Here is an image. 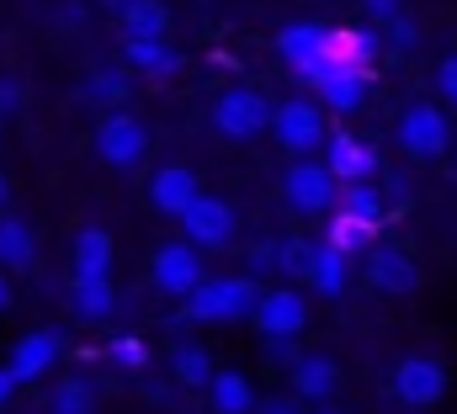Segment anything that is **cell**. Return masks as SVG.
Here are the masks:
<instances>
[{
    "label": "cell",
    "instance_id": "ee69618b",
    "mask_svg": "<svg viewBox=\"0 0 457 414\" xmlns=\"http://www.w3.org/2000/svg\"><path fill=\"white\" fill-rule=\"evenodd\" d=\"M320 414H336V410H320Z\"/></svg>",
    "mask_w": 457,
    "mask_h": 414
},
{
    "label": "cell",
    "instance_id": "6da1fadb",
    "mask_svg": "<svg viewBox=\"0 0 457 414\" xmlns=\"http://www.w3.org/2000/svg\"><path fill=\"white\" fill-rule=\"evenodd\" d=\"M261 282L255 277H219V282H197L181 298V319L187 324H239L255 313Z\"/></svg>",
    "mask_w": 457,
    "mask_h": 414
},
{
    "label": "cell",
    "instance_id": "d590c367",
    "mask_svg": "<svg viewBox=\"0 0 457 414\" xmlns=\"http://www.w3.org/2000/svg\"><path fill=\"white\" fill-rule=\"evenodd\" d=\"M255 414H303V404H298V393H277V399H261Z\"/></svg>",
    "mask_w": 457,
    "mask_h": 414
},
{
    "label": "cell",
    "instance_id": "83f0119b",
    "mask_svg": "<svg viewBox=\"0 0 457 414\" xmlns=\"http://www.w3.org/2000/svg\"><path fill=\"white\" fill-rule=\"evenodd\" d=\"M314 239H303V234H293V239H282L277 244V271L282 277H298V282H309V271H314Z\"/></svg>",
    "mask_w": 457,
    "mask_h": 414
},
{
    "label": "cell",
    "instance_id": "ac0fdd59",
    "mask_svg": "<svg viewBox=\"0 0 457 414\" xmlns=\"http://www.w3.org/2000/svg\"><path fill=\"white\" fill-rule=\"evenodd\" d=\"M112 234L102 228V223H86V228H75V271L80 277H107L112 271Z\"/></svg>",
    "mask_w": 457,
    "mask_h": 414
},
{
    "label": "cell",
    "instance_id": "1f68e13d",
    "mask_svg": "<svg viewBox=\"0 0 457 414\" xmlns=\"http://www.w3.org/2000/svg\"><path fill=\"white\" fill-rule=\"evenodd\" d=\"M107 356H112L122 372H144V367H149V351H144V340H138V335H122V340H112V345H107Z\"/></svg>",
    "mask_w": 457,
    "mask_h": 414
},
{
    "label": "cell",
    "instance_id": "30bf717a",
    "mask_svg": "<svg viewBox=\"0 0 457 414\" xmlns=\"http://www.w3.org/2000/svg\"><path fill=\"white\" fill-rule=\"evenodd\" d=\"M250 324H255L261 335H303V324H309V303H303V293H293V287H271V293L255 298Z\"/></svg>",
    "mask_w": 457,
    "mask_h": 414
},
{
    "label": "cell",
    "instance_id": "cb8c5ba5",
    "mask_svg": "<svg viewBox=\"0 0 457 414\" xmlns=\"http://www.w3.org/2000/svg\"><path fill=\"white\" fill-rule=\"evenodd\" d=\"M170 372H176L181 388H208L219 367H213V356H208L203 345H176V351H170Z\"/></svg>",
    "mask_w": 457,
    "mask_h": 414
},
{
    "label": "cell",
    "instance_id": "9a60e30c",
    "mask_svg": "<svg viewBox=\"0 0 457 414\" xmlns=\"http://www.w3.org/2000/svg\"><path fill=\"white\" fill-rule=\"evenodd\" d=\"M277 54H282L293 70L325 59V54H330V27H320V21H293V27L277 32Z\"/></svg>",
    "mask_w": 457,
    "mask_h": 414
},
{
    "label": "cell",
    "instance_id": "74e56055",
    "mask_svg": "<svg viewBox=\"0 0 457 414\" xmlns=\"http://www.w3.org/2000/svg\"><path fill=\"white\" fill-rule=\"evenodd\" d=\"M266 266H277V244H255V250H250V277L266 271Z\"/></svg>",
    "mask_w": 457,
    "mask_h": 414
},
{
    "label": "cell",
    "instance_id": "d6a6232c",
    "mask_svg": "<svg viewBox=\"0 0 457 414\" xmlns=\"http://www.w3.org/2000/svg\"><path fill=\"white\" fill-rule=\"evenodd\" d=\"M261 351H266V361L271 367H293L303 351H298V335H261Z\"/></svg>",
    "mask_w": 457,
    "mask_h": 414
},
{
    "label": "cell",
    "instance_id": "603a6c76",
    "mask_svg": "<svg viewBox=\"0 0 457 414\" xmlns=\"http://www.w3.org/2000/svg\"><path fill=\"white\" fill-rule=\"evenodd\" d=\"M37 261V234L21 218H0V266L5 271H27Z\"/></svg>",
    "mask_w": 457,
    "mask_h": 414
},
{
    "label": "cell",
    "instance_id": "484cf974",
    "mask_svg": "<svg viewBox=\"0 0 457 414\" xmlns=\"http://www.w3.org/2000/svg\"><path fill=\"white\" fill-rule=\"evenodd\" d=\"M372 234H378V223H367V218L336 207V223H330V239L325 244H336L341 255H356V250H372Z\"/></svg>",
    "mask_w": 457,
    "mask_h": 414
},
{
    "label": "cell",
    "instance_id": "7402d4cb",
    "mask_svg": "<svg viewBox=\"0 0 457 414\" xmlns=\"http://www.w3.org/2000/svg\"><path fill=\"white\" fill-rule=\"evenodd\" d=\"M128 64L138 70V75H176L181 70V54L165 43V37H128Z\"/></svg>",
    "mask_w": 457,
    "mask_h": 414
},
{
    "label": "cell",
    "instance_id": "f546056e",
    "mask_svg": "<svg viewBox=\"0 0 457 414\" xmlns=\"http://www.w3.org/2000/svg\"><path fill=\"white\" fill-rule=\"evenodd\" d=\"M345 192L336 197V203L345 207V212H356V218H367V223H378L383 218V192L372 186V181H341Z\"/></svg>",
    "mask_w": 457,
    "mask_h": 414
},
{
    "label": "cell",
    "instance_id": "d4e9b609",
    "mask_svg": "<svg viewBox=\"0 0 457 414\" xmlns=\"http://www.w3.org/2000/svg\"><path fill=\"white\" fill-rule=\"evenodd\" d=\"M309 287H314L320 298H341V293H345V255L336 250V244H320V250H314Z\"/></svg>",
    "mask_w": 457,
    "mask_h": 414
},
{
    "label": "cell",
    "instance_id": "ab89813d",
    "mask_svg": "<svg viewBox=\"0 0 457 414\" xmlns=\"http://www.w3.org/2000/svg\"><path fill=\"white\" fill-rule=\"evenodd\" d=\"M16 106V80H0V112H11Z\"/></svg>",
    "mask_w": 457,
    "mask_h": 414
},
{
    "label": "cell",
    "instance_id": "b9f144b4",
    "mask_svg": "<svg viewBox=\"0 0 457 414\" xmlns=\"http://www.w3.org/2000/svg\"><path fill=\"white\" fill-rule=\"evenodd\" d=\"M5 197H11V186H5V176H0V207H5Z\"/></svg>",
    "mask_w": 457,
    "mask_h": 414
},
{
    "label": "cell",
    "instance_id": "ffe728a7",
    "mask_svg": "<svg viewBox=\"0 0 457 414\" xmlns=\"http://www.w3.org/2000/svg\"><path fill=\"white\" fill-rule=\"evenodd\" d=\"M128 37H170V5L165 0H128L117 11Z\"/></svg>",
    "mask_w": 457,
    "mask_h": 414
},
{
    "label": "cell",
    "instance_id": "9c48e42d",
    "mask_svg": "<svg viewBox=\"0 0 457 414\" xmlns=\"http://www.w3.org/2000/svg\"><path fill=\"white\" fill-rule=\"evenodd\" d=\"M181 234L203 250H219V244H228V234H234V207L224 203V197H208V192H197L192 197V207L181 212Z\"/></svg>",
    "mask_w": 457,
    "mask_h": 414
},
{
    "label": "cell",
    "instance_id": "277c9868",
    "mask_svg": "<svg viewBox=\"0 0 457 414\" xmlns=\"http://www.w3.org/2000/svg\"><path fill=\"white\" fill-rule=\"evenodd\" d=\"M271 112H277V106L266 102L261 91L234 86V91H224L219 106H213V128H219L224 138H255V133L271 128Z\"/></svg>",
    "mask_w": 457,
    "mask_h": 414
},
{
    "label": "cell",
    "instance_id": "52a82bcc",
    "mask_svg": "<svg viewBox=\"0 0 457 414\" xmlns=\"http://www.w3.org/2000/svg\"><path fill=\"white\" fill-rule=\"evenodd\" d=\"M394 393H399V404H410V410H431V404H442V393H447V367H442L436 356H404V361L394 367Z\"/></svg>",
    "mask_w": 457,
    "mask_h": 414
},
{
    "label": "cell",
    "instance_id": "7a4b0ae2",
    "mask_svg": "<svg viewBox=\"0 0 457 414\" xmlns=\"http://www.w3.org/2000/svg\"><path fill=\"white\" fill-rule=\"evenodd\" d=\"M399 149H404L410 160H442V154L453 149V122H447V112L431 106V102H410L404 117H399Z\"/></svg>",
    "mask_w": 457,
    "mask_h": 414
},
{
    "label": "cell",
    "instance_id": "60d3db41",
    "mask_svg": "<svg viewBox=\"0 0 457 414\" xmlns=\"http://www.w3.org/2000/svg\"><path fill=\"white\" fill-rule=\"evenodd\" d=\"M11 309V277H5V266H0V313Z\"/></svg>",
    "mask_w": 457,
    "mask_h": 414
},
{
    "label": "cell",
    "instance_id": "4dcf8cb0",
    "mask_svg": "<svg viewBox=\"0 0 457 414\" xmlns=\"http://www.w3.org/2000/svg\"><path fill=\"white\" fill-rule=\"evenodd\" d=\"M86 96H91V102H122V96H128V75H122V70H96V75L86 80Z\"/></svg>",
    "mask_w": 457,
    "mask_h": 414
},
{
    "label": "cell",
    "instance_id": "8992f818",
    "mask_svg": "<svg viewBox=\"0 0 457 414\" xmlns=\"http://www.w3.org/2000/svg\"><path fill=\"white\" fill-rule=\"evenodd\" d=\"M144 149H149V133H144V122H138L133 112L102 117V128H96V154H102V165L133 170V165L144 160Z\"/></svg>",
    "mask_w": 457,
    "mask_h": 414
},
{
    "label": "cell",
    "instance_id": "5bb4252c",
    "mask_svg": "<svg viewBox=\"0 0 457 414\" xmlns=\"http://www.w3.org/2000/svg\"><path fill=\"white\" fill-rule=\"evenodd\" d=\"M325 165H330L336 181H367V176L378 170V149L361 144V138H351V133H336V138L325 144Z\"/></svg>",
    "mask_w": 457,
    "mask_h": 414
},
{
    "label": "cell",
    "instance_id": "7bdbcfd3",
    "mask_svg": "<svg viewBox=\"0 0 457 414\" xmlns=\"http://www.w3.org/2000/svg\"><path fill=\"white\" fill-rule=\"evenodd\" d=\"M107 5H112V11H122V5H128V0H107Z\"/></svg>",
    "mask_w": 457,
    "mask_h": 414
},
{
    "label": "cell",
    "instance_id": "f1b7e54d",
    "mask_svg": "<svg viewBox=\"0 0 457 414\" xmlns=\"http://www.w3.org/2000/svg\"><path fill=\"white\" fill-rule=\"evenodd\" d=\"M48 414H96V393H91V383L64 377V383L48 393Z\"/></svg>",
    "mask_w": 457,
    "mask_h": 414
},
{
    "label": "cell",
    "instance_id": "3957f363",
    "mask_svg": "<svg viewBox=\"0 0 457 414\" xmlns=\"http://www.w3.org/2000/svg\"><path fill=\"white\" fill-rule=\"evenodd\" d=\"M271 133H277V144L287 154H309V149L325 144V112H320V102H309V96H287V102L271 112Z\"/></svg>",
    "mask_w": 457,
    "mask_h": 414
},
{
    "label": "cell",
    "instance_id": "44dd1931",
    "mask_svg": "<svg viewBox=\"0 0 457 414\" xmlns=\"http://www.w3.org/2000/svg\"><path fill=\"white\" fill-rule=\"evenodd\" d=\"M208 399H213V410L219 414H255V388H250V377L245 372H213V383H208Z\"/></svg>",
    "mask_w": 457,
    "mask_h": 414
},
{
    "label": "cell",
    "instance_id": "4316f807",
    "mask_svg": "<svg viewBox=\"0 0 457 414\" xmlns=\"http://www.w3.org/2000/svg\"><path fill=\"white\" fill-rule=\"evenodd\" d=\"M330 59H345V64H372L378 59V32L356 27V32H330Z\"/></svg>",
    "mask_w": 457,
    "mask_h": 414
},
{
    "label": "cell",
    "instance_id": "8fae6325",
    "mask_svg": "<svg viewBox=\"0 0 457 414\" xmlns=\"http://www.w3.org/2000/svg\"><path fill=\"white\" fill-rule=\"evenodd\" d=\"M367 282H372L378 293L404 298V293L420 287V266H415L404 250H394V244H372V250H367Z\"/></svg>",
    "mask_w": 457,
    "mask_h": 414
},
{
    "label": "cell",
    "instance_id": "e575fe53",
    "mask_svg": "<svg viewBox=\"0 0 457 414\" xmlns=\"http://www.w3.org/2000/svg\"><path fill=\"white\" fill-rule=\"evenodd\" d=\"M436 91H442L447 106H457V54H447V59L436 64Z\"/></svg>",
    "mask_w": 457,
    "mask_h": 414
},
{
    "label": "cell",
    "instance_id": "ba28073f",
    "mask_svg": "<svg viewBox=\"0 0 457 414\" xmlns=\"http://www.w3.org/2000/svg\"><path fill=\"white\" fill-rule=\"evenodd\" d=\"M197 282H208V277H203V261H197V244L192 239H176V244H160L154 250V287L165 298H187Z\"/></svg>",
    "mask_w": 457,
    "mask_h": 414
},
{
    "label": "cell",
    "instance_id": "8d00e7d4",
    "mask_svg": "<svg viewBox=\"0 0 457 414\" xmlns=\"http://www.w3.org/2000/svg\"><path fill=\"white\" fill-rule=\"evenodd\" d=\"M361 11H367L378 27H383V21H394V16L404 11V0H361Z\"/></svg>",
    "mask_w": 457,
    "mask_h": 414
},
{
    "label": "cell",
    "instance_id": "4fadbf2b",
    "mask_svg": "<svg viewBox=\"0 0 457 414\" xmlns=\"http://www.w3.org/2000/svg\"><path fill=\"white\" fill-rule=\"evenodd\" d=\"M197 192H203V186H197V176H192L187 165H165V170H154V181H149V203H154V212H165V218H181Z\"/></svg>",
    "mask_w": 457,
    "mask_h": 414
},
{
    "label": "cell",
    "instance_id": "e0dca14e",
    "mask_svg": "<svg viewBox=\"0 0 457 414\" xmlns=\"http://www.w3.org/2000/svg\"><path fill=\"white\" fill-rule=\"evenodd\" d=\"M314 96H320V106H336V112H356L361 106V96H367V70L361 64H336L320 86H314Z\"/></svg>",
    "mask_w": 457,
    "mask_h": 414
},
{
    "label": "cell",
    "instance_id": "f35d334b",
    "mask_svg": "<svg viewBox=\"0 0 457 414\" xmlns=\"http://www.w3.org/2000/svg\"><path fill=\"white\" fill-rule=\"evenodd\" d=\"M11 393H16V377H11V367H0V404H11Z\"/></svg>",
    "mask_w": 457,
    "mask_h": 414
},
{
    "label": "cell",
    "instance_id": "2e32d148",
    "mask_svg": "<svg viewBox=\"0 0 457 414\" xmlns=\"http://www.w3.org/2000/svg\"><path fill=\"white\" fill-rule=\"evenodd\" d=\"M336 388H341L336 356H298V361H293V393H298L303 404H325Z\"/></svg>",
    "mask_w": 457,
    "mask_h": 414
},
{
    "label": "cell",
    "instance_id": "5b68a950",
    "mask_svg": "<svg viewBox=\"0 0 457 414\" xmlns=\"http://www.w3.org/2000/svg\"><path fill=\"white\" fill-rule=\"evenodd\" d=\"M282 197H287V207L293 212H303V218H314V212H330L336 207V176H330V165L320 160H298L293 170H287V181H282Z\"/></svg>",
    "mask_w": 457,
    "mask_h": 414
},
{
    "label": "cell",
    "instance_id": "7c38bea8",
    "mask_svg": "<svg viewBox=\"0 0 457 414\" xmlns=\"http://www.w3.org/2000/svg\"><path fill=\"white\" fill-rule=\"evenodd\" d=\"M54 361H59V335H54V329H32V335H21V340L11 345V361H5V367H11L16 383H37Z\"/></svg>",
    "mask_w": 457,
    "mask_h": 414
},
{
    "label": "cell",
    "instance_id": "d6986e66",
    "mask_svg": "<svg viewBox=\"0 0 457 414\" xmlns=\"http://www.w3.org/2000/svg\"><path fill=\"white\" fill-rule=\"evenodd\" d=\"M70 303H75L80 319L102 324V319H112L117 293H112V282H107V277H80V271H75V282H70Z\"/></svg>",
    "mask_w": 457,
    "mask_h": 414
},
{
    "label": "cell",
    "instance_id": "836d02e7",
    "mask_svg": "<svg viewBox=\"0 0 457 414\" xmlns=\"http://www.w3.org/2000/svg\"><path fill=\"white\" fill-rule=\"evenodd\" d=\"M383 32H388V43H394V48H415V43H420V27H415L404 11H399L394 21H383Z\"/></svg>",
    "mask_w": 457,
    "mask_h": 414
}]
</instances>
